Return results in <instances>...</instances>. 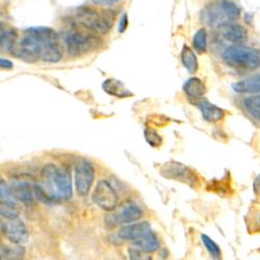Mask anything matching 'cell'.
Segmentation results:
<instances>
[{
	"label": "cell",
	"instance_id": "obj_23",
	"mask_svg": "<svg viewBox=\"0 0 260 260\" xmlns=\"http://www.w3.org/2000/svg\"><path fill=\"white\" fill-rule=\"evenodd\" d=\"M0 200L3 205L15 207L17 206V199L15 198L11 187L5 182L4 179L0 181Z\"/></svg>",
	"mask_w": 260,
	"mask_h": 260
},
{
	"label": "cell",
	"instance_id": "obj_11",
	"mask_svg": "<svg viewBox=\"0 0 260 260\" xmlns=\"http://www.w3.org/2000/svg\"><path fill=\"white\" fill-rule=\"evenodd\" d=\"M161 175L167 178L185 182L188 184H191V182H196V177H194L192 173L182 164L176 161L167 164L161 170Z\"/></svg>",
	"mask_w": 260,
	"mask_h": 260
},
{
	"label": "cell",
	"instance_id": "obj_30",
	"mask_svg": "<svg viewBox=\"0 0 260 260\" xmlns=\"http://www.w3.org/2000/svg\"><path fill=\"white\" fill-rule=\"evenodd\" d=\"M253 189H254V192L256 193V196L260 197V174L254 180Z\"/></svg>",
	"mask_w": 260,
	"mask_h": 260
},
{
	"label": "cell",
	"instance_id": "obj_19",
	"mask_svg": "<svg viewBox=\"0 0 260 260\" xmlns=\"http://www.w3.org/2000/svg\"><path fill=\"white\" fill-rule=\"evenodd\" d=\"M183 92L190 99H199L204 96L206 92V86L200 78L191 77L184 82Z\"/></svg>",
	"mask_w": 260,
	"mask_h": 260
},
{
	"label": "cell",
	"instance_id": "obj_9",
	"mask_svg": "<svg viewBox=\"0 0 260 260\" xmlns=\"http://www.w3.org/2000/svg\"><path fill=\"white\" fill-rule=\"evenodd\" d=\"M94 203L105 211H114L119 202L118 194L112 184L106 180H100L93 191Z\"/></svg>",
	"mask_w": 260,
	"mask_h": 260
},
{
	"label": "cell",
	"instance_id": "obj_7",
	"mask_svg": "<svg viewBox=\"0 0 260 260\" xmlns=\"http://www.w3.org/2000/svg\"><path fill=\"white\" fill-rule=\"evenodd\" d=\"M2 219V232L7 240L14 245H23L28 241V230L19 214Z\"/></svg>",
	"mask_w": 260,
	"mask_h": 260
},
{
	"label": "cell",
	"instance_id": "obj_10",
	"mask_svg": "<svg viewBox=\"0 0 260 260\" xmlns=\"http://www.w3.org/2000/svg\"><path fill=\"white\" fill-rule=\"evenodd\" d=\"M75 186L76 191L81 197L89 193L94 180H95V168L86 159H80L75 165Z\"/></svg>",
	"mask_w": 260,
	"mask_h": 260
},
{
	"label": "cell",
	"instance_id": "obj_18",
	"mask_svg": "<svg viewBox=\"0 0 260 260\" xmlns=\"http://www.w3.org/2000/svg\"><path fill=\"white\" fill-rule=\"evenodd\" d=\"M134 246L143 253H154L159 250L160 242L157 236L152 231H150L138 241H135Z\"/></svg>",
	"mask_w": 260,
	"mask_h": 260
},
{
	"label": "cell",
	"instance_id": "obj_2",
	"mask_svg": "<svg viewBox=\"0 0 260 260\" xmlns=\"http://www.w3.org/2000/svg\"><path fill=\"white\" fill-rule=\"evenodd\" d=\"M36 197L44 203L66 202L72 198L70 171L64 167L47 164L41 171V183L35 184Z\"/></svg>",
	"mask_w": 260,
	"mask_h": 260
},
{
	"label": "cell",
	"instance_id": "obj_20",
	"mask_svg": "<svg viewBox=\"0 0 260 260\" xmlns=\"http://www.w3.org/2000/svg\"><path fill=\"white\" fill-rule=\"evenodd\" d=\"M18 45V34L12 28H2L0 34V46L2 50L14 54Z\"/></svg>",
	"mask_w": 260,
	"mask_h": 260
},
{
	"label": "cell",
	"instance_id": "obj_25",
	"mask_svg": "<svg viewBox=\"0 0 260 260\" xmlns=\"http://www.w3.org/2000/svg\"><path fill=\"white\" fill-rule=\"evenodd\" d=\"M193 48L198 52L203 53L207 49V32L205 28H200L192 37Z\"/></svg>",
	"mask_w": 260,
	"mask_h": 260
},
{
	"label": "cell",
	"instance_id": "obj_31",
	"mask_svg": "<svg viewBox=\"0 0 260 260\" xmlns=\"http://www.w3.org/2000/svg\"><path fill=\"white\" fill-rule=\"evenodd\" d=\"M93 2L98 5H114L121 2V0H93Z\"/></svg>",
	"mask_w": 260,
	"mask_h": 260
},
{
	"label": "cell",
	"instance_id": "obj_21",
	"mask_svg": "<svg viewBox=\"0 0 260 260\" xmlns=\"http://www.w3.org/2000/svg\"><path fill=\"white\" fill-rule=\"evenodd\" d=\"M180 60L183 64V67L189 74H193L198 71L199 63L198 58L194 54V52L187 46L183 45L181 52H180Z\"/></svg>",
	"mask_w": 260,
	"mask_h": 260
},
{
	"label": "cell",
	"instance_id": "obj_1",
	"mask_svg": "<svg viewBox=\"0 0 260 260\" xmlns=\"http://www.w3.org/2000/svg\"><path fill=\"white\" fill-rule=\"evenodd\" d=\"M60 38L49 27H30L24 30V36L18 42L14 55L27 62L43 60L58 62L62 58Z\"/></svg>",
	"mask_w": 260,
	"mask_h": 260
},
{
	"label": "cell",
	"instance_id": "obj_24",
	"mask_svg": "<svg viewBox=\"0 0 260 260\" xmlns=\"http://www.w3.org/2000/svg\"><path fill=\"white\" fill-rule=\"evenodd\" d=\"M2 259H21L24 256L25 250L21 245L15 246H2Z\"/></svg>",
	"mask_w": 260,
	"mask_h": 260
},
{
	"label": "cell",
	"instance_id": "obj_8",
	"mask_svg": "<svg viewBox=\"0 0 260 260\" xmlns=\"http://www.w3.org/2000/svg\"><path fill=\"white\" fill-rule=\"evenodd\" d=\"M143 216V210L135 202L123 204L117 211L105 216V222L108 226L116 227L119 225H127L138 222Z\"/></svg>",
	"mask_w": 260,
	"mask_h": 260
},
{
	"label": "cell",
	"instance_id": "obj_4",
	"mask_svg": "<svg viewBox=\"0 0 260 260\" xmlns=\"http://www.w3.org/2000/svg\"><path fill=\"white\" fill-rule=\"evenodd\" d=\"M62 42L70 56H81L100 47L101 41L90 31L79 30L74 27L62 35Z\"/></svg>",
	"mask_w": 260,
	"mask_h": 260
},
{
	"label": "cell",
	"instance_id": "obj_15",
	"mask_svg": "<svg viewBox=\"0 0 260 260\" xmlns=\"http://www.w3.org/2000/svg\"><path fill=\"white\" fill-rule=\"evenodd\" d=\"M231 88L238 94H260V73L232 83Z\"/></svg>",
	"mask_w": 260,
	"mask_h": 260
},
{
	"label": "cell",
	"instance_id": "obj_14",
	"mask_svg": "<svg viewBox=\"0 0 260 260\" xmlns=\"http://www.w3.org/2000/svg\"><path fill=\"white\" fill-rule=\"evenodd\" d=\"M221 36L228 42L235 45H240L248 38L247 29L237 23H227L219 27Z\"/></svg>",
	"mask_w": 260,
	"mask_h": 260
},
{
	"label": "cell",
	"instance_id": "obj_16",
	"mask_svg": "<svg viewBox=\"0 0 260 260\" xmlns=\"http://www.w3.org/2000/svg\"><path fill=\"white\" fill-rule=\"evenodd\" d=\"M198 107L205 121L209 123H215L221 121L225 117V112L221 107L212 104L208 100H201L198 103Z\"/></svg>",
	"mask_w": 260,
	"mask_h": 260
},
{
	"label": "cell",
	"instance_id": "obj_29",
	"mask_svg": "<svg viewBox=\"0 0 260 260\" xmlns=\"http://www.w3.org/2000/svg\"><path fill=\"white\" fill-rule=\"evenodd\" d=\"M0 67L5 70H11V69H13L14 66H13V62L10 59L2 57L0 58Z\"/></svg>",
	"mask_w": 260,
	"mask_h": 260
},
{
	"label": "cell",
	"instance_id": "obj_28",
	"mask_svg": "<svg viewBox=\"0 0 260 260\" xmlns=\"http://www.w3.org/2000/svg\"><path fill=\"white\" fill-rule=\"evenodd\" d=\"M128 17H127V14L126 13H123L121 18H120V21H119V26H118V31L120 34H123L126 31L127 27H128Z\"/></svg>",
	"mask_w": 260,
	"mask_h": 260
},
{
	"label": "cell",
	"instance_id": "obj_32",
	"mask_svg": "<svg viewBox=\"0 0 260 260\" xmlns=\"http://www.w3.org/2000/svg\"><path fill=\"white\" fill-rule=\"evenodd\" d=\"M258 223H259V224H260V213H259V214H258Z\"/></svg>",
	"mask_w": 260,
	"mask_h": 260
},
{
	"label": "cell",
	"instance_id": "obj_5",
	"mask_svg": "<svg viewBox=\"0 0 260 260\" xmlns=\"http://www.w3.org/2000/svg\"><path fill=\"white\" fill-rule=\"evenodd\" d=\"M228 66L240 70H257L260 68V49L233 45L226 48L222 54Z\"/></svg>",
	"mask_w": 260,
	"mask_h": 260
},
{
	"label": "cell",
	"instance_id": "obj_13",
	"mask_svg": "<svg viewBox=\"0 0 260 260\" xmlns=\"http://www.w3.org/2000/svg\"><path fill=\"white\" fill-rule=\"evenodd\" d=\"M10 187L17 201L21 202L27 207L32 205L36 197L35 184H31L27 181H18L14 182Z\"/></svg>",
	"mask_w": 260,
	"mask_h": 260
},
{
	"label": "cell",
	"instance_id": "obj_27",
	"mask_svg": "<svg viewBox=\"0 0 260 260\" xmlns=\"http://www.w3.org/2000/svg\"><path fill=\"white\" fill-rule=\"evenodd\" d=\"M144 137L147 141V143L153 148H158L162 144V138L157 134L156 130L147 128L144 132Z\"/></svg>",
	"mask_w": 260,
	"mask_h": 260
},
{
	"label": "cell",
	"instance_id": "obj_3",
	"mask_svg": "<svg viewBox=\"0 0 260 260\" xmlns=\"http://www.w3.org/2000/svg\"><path fill=\"white\" fill-rule=\"evenodd\" d=\"M241 10L231 0H214L201 13V20L209 26L220 27L240 18Z\"/></svg>",
	"mask_w": 260,
	"mask_h": 260
},
{
	"label": "cell",
	"instance_id": "obj_22",
	"mask_svg": "<svg viewBox=\"0 0 260 260\" xmlns=\"http://www.w3.org/2000/svg\"><path fill=\"white\" fill-rule=\"evenodd\" d=\"M243 105L251 117L260 122V94L246 98L243 101Z\"/></svg>",
	"mask_w": 260,
	"mask_h": 260
},
{
	"label": "cell",
	"instance_id": "obj_17",
	"mask_svg": "<svg viewBox=\"0 0 260 260\" xmlns=\"http://www.w3.org/2000/svg\"><path fill=\"white\" fill-rule=\"evenodd\" d=\"M102 89L108 95L117 98H127L134 96V94L126 88L123 82L114 78H108L104 80L102 83Z\"/></svg>",
	"mask_w": 260,
	"mask_h": 260
},
{
	"label": "cell",
	"instance_id": "obj_6",
	"mask_svg": "<svg viewBox=\"0 0 260 260\" xmlns=\"http://www.w3.org/2000/svg\"><path fill=\"white\" fill-rule=\"evenodd\" d=\"M77 18L82 27L91 31L106 34L112 28L115 15L112 11L98 12L91 8H81L78 10Z\"/></svg>",
	"mask_w": 260,
	"mask_h": 260
},
{
	"label": "cell",
	"instance_id": "obj_26",
	"mask_svg": "<svg viewBox=\"0 0 260 260\" xmlns=\"http://www.w3.org/2000/svg\"><path fill=\"white\" fill-rule=\"evenodd\" d=\"M201 242L213 259H220L222 257L220 247L216 245L209 236H207L206 234H201Z\"/></svg>",
	"mask_w": 260,
	"mask_h": 260
},
{
	"label": "cell",
	"instance_id": "obj_12",
	"mask_svg": "<svg viewBox=\"0 0 260 260\" xmlns=\"http://www.w3.org/2000/svg\"><path fill=\"white\" fill-rule=\"evenodd\" d=\"M151 231L149 222H135L124 225L119 230V237L124 241L135 242Z\"/></svg>",
	"mask_w": 260,
	"mask_h": 260
}]
</instances>
